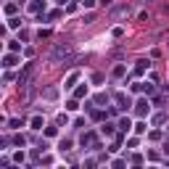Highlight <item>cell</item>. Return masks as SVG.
I'll list each match as a JSON object with an SVG mask.
<instances>
[{
  "mask_svg": "<svg viewBox=\"0 0 169 169\" xmlns=\"http://www.w3.org/2000/svg\"><path fill=\"white\" fill-rule=\"evenodd\" d=\"M74 95H77V98H82V95H87V84H84V87H77V92H74Z\"/></svg>",
  "mask_w": 169,
  "mask_h": 169,
  "instance_id": "ba28073f",
  "label": "cell"
},
{
  "mask_svg": "<svg viewBox=\"0 0 169 169\" xmlns=\"http://www.w3.org/2000/svg\"><path fill=\"white\" fill-rule=\"evenodd\" d=\"M19 24H21V19H8V26H11V29H16Z\"/></svg>",
  "mask_w": 169,
  "mask_h": 169,
  "instance_id": "9c48e42d",
  "label": "cell"
},
{
  "mask_svg": "<svg viewBox=\"0 0 169 169\" xmlns=\"http://www.w3.org/2000/svg\"><path fill=\"white\" fill-rule=\"evenodd\" d=\"M119 130H122V132H130L132 130V122H130V119H122V122H119Z\"/></svg>",
  "mask_w": 169,
  "mask_h": 169,
  "instance_id": "7a4b0ae2",
  "label": "cell"
},
{
  "mask_svg": "<svg viewBox=\"0 0 169 169\" xmlns=\"http://www.w3.org/2000/svg\"><path fill=\"white\" fill-rule=\"evenodd\" d=\"M66 108H69V111H77L79 106H77V100H69V103H66Z\"/></svg>",
  "mask_w": 169,
  "mask_h": 169,
  "instance_id": "30bf717a",
  "label": "cell"
},
{
  "mask_svg": "<svg viewBox=\"0 0 169 169\" xmlns=\"http://www.w3.org/2000/svg\"><path fill=\"white\" fill-rule=\"evenodd\" d=\"M3 66H6V69H11V66H16V56H6V64H3Z\"/></svg>",
  "mask_w": 169,
  "mask_h": 169,
  "instance_id": "3957f363",
  "label": "cell"
},
{
  "mask_svg": "<svg viewBox=\"0 0 169 169\" xmlns=\"http://www.w3.org/2000/svg\"><path fill=\"white\" fill-rule=\"evenodd\" d=\"M56 3H58V6H66V3H69V0H56Z\"/></svg>",
  "mask_w": 169,
  "mask_h": 169,
  "instance_id": "8fae6325",
  "label": "cell"
},
{
  "mask_svg": "<svg viewBox=\"0 0 169 169\" xmlns=\"http://www.w3.org/2000/svg\"><path fill=\"white\" fill-rule=\"evenodd\" d=\"M145 66H148V64H145V61H137V66H135V72H137V74H143V72H145Z\"/></svg>",
  "mask_w": 169,
  "mask_h": 169,
  "instance_id": "5b68a950",
  "label": "cell"
},
{
  "mask_svg": "<svg viewBox=\"0 0 169 169\" xmlns=\"http://www.w3.org/2000/svg\"><path fill=\"white\" fill-rule=\"evenodd\" d=\"M100 132H103V135H108V137H111V135H114V124H106V127H103V130H100Z\"/></svg>",
  "mask_w": 169,
  "mask_h": 169,
  "instance_id": "52a82bcc",
  "label": "cell"
},
{
  "mask_svg": "<svg viewBox=\"0 0 169 169\" xmlns=\"http://www.w3.org/2000/svg\"><path fill=\"white\" fill-rule=\"evenodd\" d=\"M32 130H42V119H40V116L32 119Z\"/></svg>",
  "mask_w": 169,
  "mask_h": 169,
  "instance_id": "277c9868",
  "label": "cell"
},
{
  "mask_svg": "<svg viewBox=\"0 0 169 169\" xmlns=\"http://www.w3.org/2000/svg\"><path fill=\"white\" fill-rule=\"evenodd\" d=\"M137 114H140V116H145V114H148V103H145V100H137Z\"/></svg>",
  "mask_w": 169,
  "mask_h": 169,
  "instance_id": "6da1fadb",
  "label": "cell"
},
{
  "mask_svg": "<svg viewBox=\"0 0 169 169\" xmlns=\"http://www.w3.org/2000/svg\"><path fill=\"white\" fill-rule=\"evenodd\" d=\"M77 77H79V74H72V77L66 79V84H64V87H74V82H77Z\"/></svg>",
  "mask_w": 169,
  "mask_h": 169,
  "instance_id": "8992f818",
  "label": "cell"
}]
</instances>
